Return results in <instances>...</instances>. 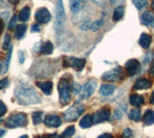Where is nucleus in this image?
Here are the masks:
<instances>
[{"instance_id":"1","label":"nucleus","mask_w":154,"mask_h":138,"mask_svg":"<svg viewBox=\"0 0 154 138\" xmlns=\"http://www.w3.org/2000/svg\"><path fill=\"white\" fill-rule=\"evenodd\" d=\"M17 102L21 105H31L41 102V98L37 92L28 85H19L14 91Z\"/></svg>"},{"instance_id":"2","label":"nucleus","mask_w":154,"mask_h":138,"mask_svg":"<svg viewBox=\"0 0 154 138\" xmlns=\"http://www.w3.org/2000/svg\"><path fill=\"white\" fill-rule=\"evenodd\" d=\"M58 91L60 96V102L63 105L67 104L71 99V85L69 79L62 78L58 83Z\"/></svg>"},{"instance_id":"3","label":"nucleus","mask_w":154,"mask_h":138,"mask_svg":"<svg viewBox=\"0 0 154 138\" xmlns=\"http://www.w3.org/2000/svg\"><path fill=\"white\" fill-rule=\"evenodd\" d=\"M66 21V13L64 9V4L62 0H58L55 7V28L57 33H61L63 31Z\"/></svg>"},{"instance_id":"4","label":"nucleus","mask_w":154,"mask_h":138,"mask_svg":"<svg viewBox=\"0 0 154 138\" xmlns=\"http://www.w3.org/2000/svg\"><path fill=\"white\" fill-rule=\"evenodd\" d=\"M5 125L10 128L24 127L27 125V117L24 113H14L7 119Z\"/></svg>"},{"instance_id":"5","label":"nucleus","mask_w":154,"mask_h":138,"mask_svg":"<svg viewBox=\"0 0 154 138\" xmlns=\"http://www.w3.org/2000/svg\"><path fill=\"white\" fill-rule=\"evenodd\" d=\"M58 45L63 50H71L73 49L75 41L69 33H58Z\"/></svg>"},{"instance_id":"6","label":"nucleus","mask_w":154,"mask_h":138,"mask_svg":"<svg viewBox=\"0 0 154 138\" xmlns=\"http://www.w3.org/2000/svg\"><path fill=\"white\" fill-rule=\"evenodd\" d=\"M85 108L84 106L80 103H75L73 104L70 108H69L65 112V119L67 122H73L79 118V116L82 113L84 112Z\"/></svg>"},{"instance_id":"7","label":"nucleus","mask_w":154,"mask_h":138,"mask_svg":"<svg viewBox=\"0 0 154 138\" xmlns=\"http://www.w3.org/2000/svg\"><path fill=\"white\" fill-rule=\"evenodd\" d=\"M122 77H123V74H122V68H115L103 74L101 78H102L104 81H107V82H116V81H119V80L122 78Z\"/></svg>"},{"instance_id":"8","label":"nucleus","mask_w":154,"mask_h":138,"mask_svg":"<svg viewBox=\"0 0 154 138\" xmlns=\"http://www.w3.org/2000/svg\"><path fill=\"white\" fill-rule=\"evenodd\" d=\"M65 67H70L76 72H80L84 69L86 65V60L85 59H79L75 58V57H66L64 61Z\"/></svg>"},{"instance_id":"9","label":"nucleus","mask_w":154,"mask_h":138,"mask_svg":"<svg viewBox=\"0 0 154 138\" xmlns=\"http://www.w3.org/2000/svg\"><path fill=\"white\" fill-rule=\"evenodd\" d=\"M96 86H97V81H96L95 79H91L89 81H87L83 85V87L81 88V91H80L81 97L83 99L90 98L94 92Z\"/></svg>"},{"instance_id":"10","label":"nucleus","mask_w":154,"mask_h":138,"mask_svg":"<svg viewBox=\"0 0 154 138\" xmlns=\"http://www.w3.org/2000/svg\"><path fill=\"white\" fill-rule=\"evenodd\" d=\"M35 18L38 23L45 24V23H48L51 20V14L46 8L42 7L38 9V10H37L35 14Z\"/></svg>"},{"instance_id":"11","label":"nucleus","mask_w":154,"mask_h":138,"mask_svg":"<svg viewBox=\"0 0 154 138\" xmlns=\"http://www.w3.org/2000/svg\"><path fill=\"white\" fill-rule=\"evenodd\" d=\"M111 116V110L109 108H102L96 111L93 116V122L94 124H100L105 121H108Z\"/></svg>"},{"instance_id":"12","label":"nucleus","mask_w":154,"mask_h":138,"mask_svg":"<svg viewBox=\"0 0 154 138\" xmlns=\"http://www.w3.org/2000/svg\"><path fill=\"white\" fill-rule=\"evenodd\" d=\"M125 69H126L129 75H135L141 70V64L136 59H130L125 64Z\"/></svg>"},{"instance_id":"13","label":"nucleus","mask_w":154,"mask_h":138,"mask_svg":"<svg viewBox=\"0 0 154 138\" xmlns=\"http://www.w3.org/2000/svg\"><path fill=\"white\" fill-rule=\"evenodd\" d=\"M45 124L48 127H59L62 125V120L57 115H47L45 119Z\"/></svg>"},{"instance_id":"14","label":"nucleus","mask_w":154,"mask_h":138,"mask_svg":"<svg viewBox=\"0 0 154 138\" xmlns=\"http://www.w3.org/2000/svg\"><path fill=\"white\" fill-rule=\"evenodd\" d=\"M151 87V81L146 78H139L134 84V90H146Z\"/></svg>"},{"instance_id":"15","label":"nucleus","mask_w":154,"mask_h":138,"mask_svg":"<svg viewBox=\"0 0 154 138\" xmlns=\"http://www.w3.org/2000/svg\"><path fill=\"white\" fill-rule=\"evenodd\" d=\"M36 84L45 95H51L53 91V83L51 81H40Z\"/></svg>"},{"instance_id":"16","label":"nucleus","mask_w":154,"mask_h":138,"mask_svg":"<svg viewBox=\"0 0 154 138\" xmlns=\"http://www.w3.org/2000/svg\"><path fill=\"white\" fill-rule=\"evenodd\" d=\"M53 49H54V46H53L52 42L47 41L41 45L38 52H40V54L42 55H50L53 52Z\"/></svg>"},{"instance_id":"17","label":"nucleus","mask_w":154,"mask_h":138,"mask_svg":"<svg viewBox=\"0 0 154 138\" xmlns=\"http://www.w3.org/2000/svg\"><path fill=\"white\" fill-rule=\"evenodd\" d=\"M142 22L144 25L154 27V14L151 12H144L142 15Z\"/></svg>"},{"instance_id":"18","label":"nucleus","mask_w":154,"mask_h":138,"mask_svg":"<svg viewBox=\"0 0 154 138\" xmlns=\"http://www.w3.org/2000/svg\"><path fill=\"white\" fill-rule=\"evenodd\" d=\"M129 102H130V103H131L133 106H135V107H140V106H142L143 104L144 103V99H143V96H141V95L133 94V95H131V96H130Z\"/></svg>"},{"instance_id":"19","label":"nucleus","mask_w":154,"mask_h":138,"mask_svg":"<svg viewBox=\"0 0 154 138\" xmlns=\"http://www.w3.org/2000/svg\"><path fill=\"white\" fill-rule=\"evenodd\" d=\"M115 86L112 84H103L102 86L100 87L99 93L104 97H108L110 95H112L115 91Z\"/></svg>"},{"instance_id":"20","label":"nucleus","mask_w":154,"mask_h":138,"mask_svg":"<svg viewBox=\"0 0 154 138\" xmlns=\"http://www.w3.org/2000/svg\"><path fill=\"white\" fill-rule=\"evenodd\" d=\"M140 45L143 49H148V46L151 44V36L146 34V33H143L140 37Z\"/></svg>"},{"instance_id":"21","label":"nucleus","mask_w":154,"mask_h":138,"mask_svg":"<svg viewBox=\"0 0 154 138\" xmlns=\"http://www.w3.org/2000/svg\"><path fill=\"white\" fill-rule=\"evenodd\" d=\"M69 8L72 13L77 14L82 10V8H83V3H82V1H80V0H70Z\"/></svg>"},{"instance_id":"22","label":"nucleus","mask_w":154,"mask_h":138,"mask_svg":"<svg viewBox=\"0 0 154 138\" xmlns=\"http://www.w3.org/2000/svg\"><path fill=\"white\" fill-rule=\"evenodd\" d=\"M143 124L146 126H150L154 124V111L152 110H146L143 114Z\"/></svg>"},{"instance_id":"23","label":"nucleus","mask_w":154,"mask_h":138,"mask_svg":"<svg viewBox=\"0 0 154 138\" xmlns=\"http://www.w3.org/2000/svg\"><path fill=\"white\" fill-rule=\"evenodd\" d=\"M30 15H31L30 8H29V7H24L22 10L20 11V13H19L18 18H19V20H20V21L26 22V21H28L29 18H30Z\"/></svg>"},{"instance_id":"24","label":"nucleus","mask_w":154,"mask_h":138,"mask_svg":"<svg viewBox=\"0 0 154 138\" xmlns=\"http://www.w3.org/2000/svg\"><path fill=\"white\" fill-rule=\"evenodd\" d=\"M26 29H27V25L26 24H19L16 27V32H14V36H16L17 39L20 40L24 37L26 33Z\"/></svg>"},{"instance_id":"25","label":"nucleus","mask_w":154,"mask_h":138,"mask_svg":"<svg viewBox=\"0 0 154 138\" xmlns=\"http://www.w3.org/2000/svg\"><path fill=\"white\" fill-rule=\"evenodd\" d=\"M123 15H124V8L122 6H118L114 10L113 20L114 21H119V20H120L122 18Z\"/></svg>"},{"instance_id":"26","label":"nucleus","mask_w":154,"mask_h":138,"mask_svg":"<svg viewBox=\"0 0 154 138\" xmlns=\"http://www.w3.org/2000/svg\"><path fill=\"white\" fill-rule=\"evenodd\" d=\"M93 116L91 115H86L82 118V120L80 121V127L83 128H88L91 125H93Z\"/></svg>"},{"instance_id":"27","label":"nucleus","mask_w":154,"mask_h":138,"mask_svg":"<svg viewBox=\"0 0 154 138\" xmlns=\"http://www.w3.org/2000/svg\"><path fill=\"white\" fill-rule=\"evenodd\" d=\"M129 119L130 120H132L134 122H140L142 119V114H141V111H140V109L138 108H134L132 109L131 111L129 113Z\"/></svg>"},{"instance_id":"28","label":"nucleus","mask_w":154,"mask_h":138,"mask_svg":"<svg viewBox=\"0 0 154 138\" xmlns=\"http://www.w3.org/2000/svg\"><path fill=\"white\" fill-rule=\"evenodd\" d=\"M42 112H40V111H37V112H34L32 114V120H33V123L35 124V125H38L42 121Z\"/></svg>"},{"instance_id":"29","label":"nucleus","mask_w":154,"mask_h":138,"mask_svg":"<svg viewBox=\"0 0 154 138\" xmlns=\"http://www.w3.org/2000/svg\"><path fill=\"white\" fill-rule=\"evenodd\" d=\"M133 3L138 10H143L147 6V0H133Z\"/></svg>"},{"instance_id":"30","label":"nucleus","mask_w":154,"mask_h":138,"mask_svg":"<svg viewBox=\"0 0 154 138\" xmlns=\"http://www.w3.org/2000/svg\"><path fill=\"white\" fill-rule=\"evenodd\" d=\"M75 132V127L74 126H70L69 127H66V130L63 133V138H70Z\"/></svg>"},{"instance_id":"31","label":"nucleus","mask_w":154,"mask_h":138,"mask_svg":"<svg viewBox=\"0 0 154 138\" xmlns=\"http://www.w3.org/2000/svg\"><path fill=\"white\" fill-rule=\"evenodd\" d=\"M11 45V36H10L9 34H7L6 36H5V39H4V42H3V49L4 50H7L10 49V45Z\"/></svg>"},{"instance_id":"32","label":"nucleus","mask_w":154,"mask_h":138,"mask_svg":"<svg viewBox=\"0 0 154 138\" xmlns=\"http://www.w3.org/2000/svg\"><path fill=\"white\" fill-rule=\"evenodd\" d=\"M12 50H13V47L10 46V51L7 55V58H6V62H5V70H4V73H6L8 69H9V66H10V61H11V57H12Z\"/></svg>"},{"instance_id":"33","label":"nucleus","mask_w":154,"mask_h":138,"mask_svg":"<svg viewBox=\"0 0 154 138\" xmlns=\"http://www.w3.org/2000/svg\"><path fill=\"white\" fill-rule=\"evenodd\" d=\"M102 24H103V20H96V21H94V23H91V29L93 30V31H96V30H98L101 26H102Z\"/></svg>"},{"instance_id":"34","label":"nucleus","mask_w":154,"mask_h":138,"mask_svg":"<svg viewBox=\"0 0 154 138\" xmlns=\"http://www.w3.org/2000/svg\"><path fill=\"white\" fill-rule=\"evenodd\" d=\"M6 112H7V106L5 105V103L2 101H0V118H1V116L5 115ZM1 123H2V120L0 119V125H1Z\"/></svg>"},{"instance_id":"35","label":"nucleus","mask_w":154,"mask_h":138,"mask_svg":"<svg viewBox=\"0 0 154 138\" xmlns=\"http://www.w3.org/2000/svg\"><path fill=\"white\" fill-rule=\"evenodd\" d=\"M17 16H16L14 15L13 17H12V20H10V22H9V26H8V28H9V30H14V27H16V24H17Z\"/></svg>"},{"instance_id":"36","label":"nucleus","mask_w":154,"mask_h":138,"mask_svg":"<svg viewBox=\"0 0 154 138\" xmlns=\"http://www.w3.org/2000/svg\"><path fill=\"white\" fill-rule=\"evenodd\" d=\"M10 79L9 78H4L0 81V90H4L10 86Z\"/></svg>"},{"instance_id":"37","label":"nucleus","mask_w":154,"mask_h":138,"mask_svg":"<svg viewBox=\"0 0 154 138\" xmlns=\"http://www.w3.org/2000/svg\"><path fill=\"white\" fill-rule=\"evenodd\" d=\"M132 137H133V133L130 128H125L122 131V138H132Z\"/></svg>"},{"instance_id":"38","label":"nucleus","mask_w":154,"mask_h":138,"mask_svg":"<svg viewBox=\"0 0 154 138\" xmlns=\"http://www.w3.org/2000/svg\"><path fill=\"white\" fill-rule=\"evenodd\" d=\"M91 26V22L90 20H86V21H84V22L80 25V28H81L82 30L86 31V30L90 29Z\"/></svg>"},{"instance_id":"39","label":"nucleus","mask_w":154,"mask_h":138,"mask_svg":"<svg viewBox=\"0 0 154 138\" xmlns=\"http://www.w3.org/2000/svg\"><path fill=\"white\" fill-rule=\"evenodd\" d=\"M18 57H19V62H20V64L24 63V61H25V55H24L23 51L18 52Z\"/></svg>"},{"instance_id":"40","label":"nucleus","mask_w":154,"mask_h":138,"mask_svg":"<svg viewBox=\"0 0 154 138\" xmlns=\"http://www.w3.org/2000/svg\"><path fill=\"white\" fill-rule=\"evenodd\" d=\"M32 32H40L41 31V26L38 23H36V24H34L31 28Z\"/></svg>"},{"instance_id":"41","label":"nucleus","mask_w":154,"mask_h":138,"mask_svg":"<svg viewBox=\"0 0 154 138\" xmlns=\"http://www.w3.org/2000/svg\"><path fill=\"white\" fill-rule=\"evenodd\" d=\"M122 2H123V0H111V4L115 6L119 5V4H122Z\"/></svg>"},{"instance_id":"42","label":"nucleus","mask_w":154,"mask_h":138,"mask_svg":"<svg viewBox=\"0 0 154 138\" xmlns=\"http://www.w3.org/2000/svg\"><path fill=\"white\" fill-rule=\"evenodd\" d=\"M97 138H113V136L109 134V133H103V134L99 135Z\"/></svg>"},{"instance_id":"43","label":"nucleus","mask_w":154,"mask_h":138,"mask_svg":"<svg viewBox=\"0 0 154 138\" xmlns=\"http://www.w3.org/2000/svg\"><path fill=\"white\" fill-rule=\"evenodd\" d=\"M148 74H150L151 77H154V62L152 63V65H151V67H150V69H149Z\"/></svg>"},{"instance_id":"44","label":"nucleus","mask_w":154,"mask_h":138,"mask_svg":"<svg viewBox=\"0 0 154 138\" xmlns=\"http://www.w3.org/2000/svg\"><path fill=\"white\" fill-rule=\"evenodd\" d=\"M93 1L96 4H99V5H101V4H103L106 0H93Z\"/></svg>"},{"instance_id":"45","label":"nucleus","mask_w":154,"mask_h":138,"mask_svg":"<svg viewBox=\"0 0 154 138\" xmlns=\"http://www.w3.org/2000/svg\"><path fill=\"white\" fill-rule=\"evenodd\" d=\"M149 102H150L151 104H154V91L152 92L151 96H150V99H149Z\"/></svg>"},{"instance_id":"46","label":"nucleus","mask_w":154,"mask_h":138,"mask_svg":"<svg viewBox=\"0 0 154 138\" xmlns=\"http://www.w3.org/2000/svg\"><path fill=\"white\" fill-rule=\"evenodd\" d=\"M3 28H4V23H3V20H0V34H1V33H2Z\"/></svg>"},{"instance_id":"47","label":"nucleus","mask_w":154,"mask_h":138,"mask_svg":"<svg viewBox=\"0 0 154 138\" xmlns=\"http://www.w3.org/2000/svg\"><path fill=\"white\" fill-rule=\"evenodd\" d=\"M8 1L11 4H13V5H17V4L19 2V0H8Z\"/></svg>"},{"instance_id":"48","label":"nucleus","mask_w":154,"mask_h":138,"mask_svg":"<svg viewBox=\"0 0 154 138\" xmlns=\"http://www.w3.org/2000/svg\"><path fill=\"white\" fill-rule=\"evenodd\" d=\"M5 134H6V130H0V138L5 136Z\"/></svg>"},{"instance_id":"49","label":"nucleus","mask_w":154,"mask_h":138,"mask_svg":"<svg viewBox=\"0 0 154 138\" xmlns=\"http://www.w3.org/2000/svg\"><path fill=\"white\" fill-rule=\"evenodd\" d=\"M48 138H62V137L58 134H50V135H48Z\"/></svg>"},{"instance_id":"50","label":"nucleus","mask_w":154,"mask_h":138,"mask_svg":"<svg viewBox=\"0 0 154 138\" xmlns=\"http://www.w3.org/2000/svg\"><path fill=\"white\" fill-rule=\"evenodd\" d=\"M19 138H28V135H22V136H20Z\"/></svg>"},{"instance_id":"51","label":"nucleus","mask_w":154,"mask_h":138,"mask_svg":"<svg viewBox=\"0 0 154 138\" xmlns=\"http://www.w3.org/2000/svg\"><path fill=\"white\" fill-rule=\"evenodd\" d=\"M1 70H2V65H1V62H0V73H1Z\"/></svg>"},{"instance_id":"52","label":"nucleus","mask_w":154,"mask_h":138,"mask_svg":"<svg viewBox=\"0 0 154 138\" xmlns=\"http://www.w3.org/2000/svg\"><path fill=\"white\" fill-rule=\"evenodd\" d=\"M152 9H153V11H154V0L152 1Z\"/></svg>"},{"instance_id":"53","label":"nucleus","mask_w":154,"mask_h":138,"mask_svg":"<svg viewBox=\"0 0 154 138\" xmlns=\"http://www.w3.org/2000/svg\"><path fill=\"white\" fill-rule=\"evenodd\" d=\"M41 138H48V135H45V136H42V137H41Z\"/></svg>"}]
</instances>
